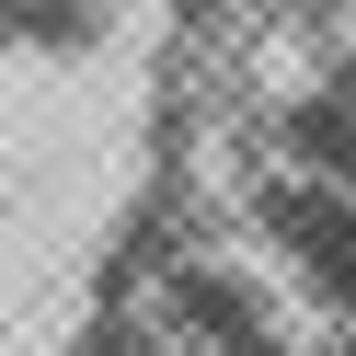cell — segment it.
Wrapping results in <instances>:
<instances>
[{
    "label": "cell",
    "mask_w": 356,
    "mask_h": 356,
    "mask_svg": "<svg viewBox=\"0 0 356 356\" xmlns=\"http://www.w3.org/2000/svg\"><path fill=\"white\" fill-rule=\"evenodd\" d=\"M287 161H299L322 195H356V47L322 58V81L287 104Z\"/></svg>",
    "instance_id": "6da1fadb"
},
{
    "label": "cell",
    "mask_w": 356,
    "mask_h": 356,
    "mask_svg": "<svg viewBox=\"0 0 356 356\" xmlns=\"http://www.w3.org/2000/svg\"><path fill=\"white\" fill-rule=\"evenodd\" d=\"M115 0H0V35L12 47H92Z\"/></svg>",
    "instance_id": "7a4b0ae2"
}]
</instances>
